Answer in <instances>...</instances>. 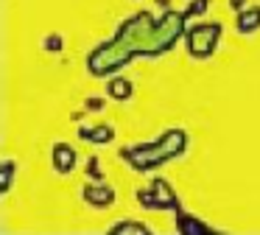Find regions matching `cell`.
<instances>
[{
  "mask_svg": "<svg viewBox=\"0 0 260 235\" xmlns=\"http://www.w3.org/2000/svg\"><path fill=\"white\" fill-rule=\"evenodd\" d=\"M218 39H221L218 22H199L187 31V50H190L193 59H207V56H213Z\"/></svg>",
  "mask_w": 260,
  "mask_h": 235,
  "instance_id": "cell-3",
  "label": "cell"
},
{
  "mask_svg": "<svg viewBox=\"0 0 260 235\" xmlns=\"http://www.w3.org/2000/svg\"><path fill=\"white\" fill-rule=\"evenodd\" d=\"M12 177H14V162L3 160V193H9V188H12Z\"/></svg>",
  "mask_w": 260,
  "mask_h": 235,
  "instance_id": "cell-12",
  "label": "cell"
},
{
  "mask_svg": "<svg viewBox=\"0 0 260 235\" xmlns=\"http://www.w3.org/2000/svg\"><path fill=\"white\" fill-rule=\"evenodd\" d=\"M42 48H45V50H59V48H62V37H59V34L45 37V39H42Z\"/></svg>",
  "mask_w": 260,
  "mask_h": 235,
  "instance_id": "cell-15",
  "label": "cell"
},
{
  "mask_svg": "<svg viewBox=\"0 0 260 235\" xmlns=\"http://www.w3.org/2000/svg\"><path fill=\"white\" fill-rule=\"evenodd\" d=\"M109 232H148V227L140 221H120L115 227H109Z\"/></svg>",
  "mask_w": 260,
  "mask_h": 235,
  "instance_id": "cell-11",
  "label": "cell"
},
{
  "mask_svg": "<svg viewBox=\"0 0 260 235\" xmlns=\"http://www.w3.org/2000/svg\"><path fill=\"white\" fill-rule=\"evenodd\" d=\"M81 196H84V201L92 207H109L115 201V190L109 188V185H87Z\"/></svg>",
  "mask_w": 260,
  "mask_h": 235,
  "instance_id": "cell-4",
  "label": "cell"
},
{
  "mask_svg": "<svg viewBox=\"0 0 260 235\" xmlns=\"http://www.w3.org/2000/svg\"><path fill=\"white\" fill-rule=\"evenodd\" d=\"M107 93L112 95L115 101H126L132 93H135V87H132V81H129V78L118 76V78H112V81L107 84Z\"/></svg>",
  "mask_w": 260,
  "mask_h": 235,
  "instance_id": "cell-9",
  "label": "cell"
},
{
  "mask_svg": "<svg viewBox=\"0 0 260 235\" xmlns=\"http://www.w3.org/2000/svg\"><path fill=\"white\" fill-rule=\"evenodd\" d=\"M207 6H210V0H196V3H190L185 9V17H199V14H204L207 11Z\"/></svg>",
  "mask_w": 260,
  "mask_h": 235,
  "instance_id": "cell-13",
  "label": "cell"
},
{
  "mask_svg": "<svg viewBox=\"0 0 260 235\" xmlns=\"http://www.w3.org/2000/svg\"><path fill=\"white\" fill-rule=\"evenodd\" d=\"M185 143H187V134L182 129H171L159 137V143H148V145H137V149H123L120 157L132 162V168L137 171H151V168L162 165L165 160L182 154L185 151Z\"/></svg>",
  "mask_w": 260,
  "mask_h": 235,
  "instance_id": "cell-2",
  "label": "cell"
},
{
  "mask_svg": "<svg viewBox=\"0 0 260 235\" xmlns=\"http://www.w3.org/2000/svg\"><path fill=\"white\" fill-rule=\"evenodd\" d=\"M79 137L81 140H90V143H95V145H107L109 140L115 137V129L109 126V123H95V126H81L79 129Z\"/></svg>",
  "mask_w": 260,
  "mask_h": 235,
  "instance_id": "cell-7",
  "label": "cell"
},
{
  "mask_svg": "<svg viewBox=\"0 0 260 235\" xmlns=\"http://www.w3.org/2000/svg\"><path fill=\"white\" fill-rule=\"evenodd\" d=\"M87 109H92V112H98V109H104V98H87Z\"/></svg>",
  "mask_w": 260,
  "mask_h": 235,
  "instance_id": "cell-16",
  "label": "cell"
},
{
  "mask_svg": "<svg viewBox=\"0 0 260 235\" xmlns=\"http://www.w3.org/2000/svg\"><path fill=\"white\" fill-rule=\"evenodd\" d=\"M230 6H232V9H235V11H241L243 6H246V0H230Z\"/></svg>",
  "mask_w": 260,
  "mask_h": 235,
  "instance_id": "cell-17",
  "label": "cell"
},
{
  "mask_svg": "<svg viewBox=\"0 0 260 235\" xmlns=\"http://www.w3.org/2000/svg\"><path fill=\"white\" fill-rule=\"evenodd\" d=\"M151 190H154V199H157V210H171V207L179 210V199L174 196V190H171V185L165 179H154Z\"/></svg>",
  "mask_w": 260,
  "mask_h": 235,
  "instance_id": "cell-5",
  "label": "cell"
},
{
  "mask_svg": "<svg viewBox=\"0 0 260 235\" xmlns=\"http://www.w3.org/2000/svg\"><path fill=\"white\" fill-rule=\"evenodd\" d=\"M260 28V6H252L246 11H238V31L241 34H252Z\"/></svg>",
  "mask_w": 260,
  "mask_h": 235,
  "instance_id": "cell-8",
  "label": "cell"
},
{
  "mask_svg": "<svg viewBox=\"0 0 260 235\" xmlns=\"http://www.w3.org/2000/svg\"><path fill=\"white\" fill-rule=\"evenodd\" d=\"M87 177H92L95 182H101V179H104L101 168H98V157H90V160H87Z\"/></svg>",
  "mask_w": 260,
  "mask_h": 235,
  "instance_id": "cell-14",
  "label": "cell"
},
{
  "mask_svg": "<svg viewBox=\"0 0 260 235\" xmlns=\"http://www.w3.org/2000/svg\"><path fill=\"white\" fill-rule=\"evenodd\" d=\"M53 168L59 173H70L76 168V151L68 143H53Z\"/></svg>",
  "mask_w": 260,
  "mask_h": 235,
  "instance_id": "cell-6",
  "label": "cell"
},
{
  "mask_svg": "<svg viewBox=\"0 0 260 235\" xmlns=\"http://www.w3.org/2000/svg\"><path fill=\"white\" fill-rule=\"evenodd\" d=\"M185 25V14L165 9L162 17H154L148 11H140L137 17L126 20L120 25L118 37L112 42L101 45L92 50L87 59V70L95 76H107L109 70H118L120 65L132 59V56H159L176 42Z\"/></svg>",
  "mask_w": 260,
  "mask_h": 235,
  "instance_id": "cell-1",
  "label": "cell"
},
{
  "mask_svg": "<svg viewBox=\"0 0 260 235\" xmlns=\"http://www.w3.org/2000/svg\"><path fill=\"white\" fill-rule=\"evenodd\" d=\"M176 227H179L182 232H202V229H210L207 224L193 221V218H187V216H185V213H179V216H176Z\"/></svg>",
  "mask_w": 260,
  "mask_h": 235,
  "instance_id": "cell-10",
  "label": "cell"
}]
</instances>
